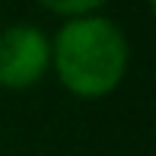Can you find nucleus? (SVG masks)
Here are the masks:
<instances>
[{"label": "nucleus", "instance_id": "obj_2", "mask_svg": "<svg viewBox=\"0 0 156 156\" xmlns=\"http://www.w3.org/2000/svg\"><path fill=\"white\" fill-rule=\"evenodd\" d=\"M52 73L49 34L31 22H12L0 28V89L28 92Z\"/></svg>", "mask_w": 156, "mask_h": 156}, {"label": "nucleus", "instance_id": "obj_3", "mask_svg": "<svg viewBox=\"0 0 156 156\" xmlns=\"http://www.w3.org/2000/svg\"><path fill=\"white\" fill-rule=\"evenodd\" d=\"M37 3L46 9V12H52V16H58L61 22L64 19H80V16H95V12H101L110 0H37Z\"/></svg>", "mask_w": 156, "mask_h": 156}, {"label": "nucleus", "instance_id": "obj_1", "mask_svg": "<svg viewBox=\"0 0 156 156\" xmlns=\"http://www.w3.org/2000/svg\"><path fill=\"white\" fill-rule=\"evenodd\" d=\"M49 43L52 73L58 76L61 89L80 101L110 98L129 73V37L113 19L101 12L64 19Z\"/></svg>", "mask_w": 156, "mask_h": 156}]
</instances>
